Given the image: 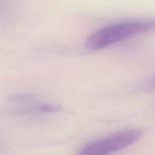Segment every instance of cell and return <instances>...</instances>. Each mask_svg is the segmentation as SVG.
<instances>
[{
  "mask_svg": "<svg viewBox=\"0 0 155 155\" xmlns=\"http://www.w3.org/2000/svg\"><path fill=\"white\" fill-rule=\"evenodd\" d=\"M154 27V19L136 20L110 24L94 32L86 40V46L90 50H99L139 33H146Z\"/></svg>",
  "mask_w": 155,
  "mask_h": 155,
  "instance_id": "obj_1",
  "label": "cell"
},
{
  "mask_svg": "<svg viewBox=\"0 0 155 155\" xmlns=\"http://www.w3.org/2000/svg\"><path fill=\"white\" fill-rule=\"evenodd\" d=\"M143 132L140 130H129L119 132L98 140L86 144L79 154L81 155H104L125 148L141 139Z\"/></svg>",
  "mask_w": 155,
  "mask_h": 155,
  "instance_id": "obj_2",
  "label": "cell"
}]
</instances>
